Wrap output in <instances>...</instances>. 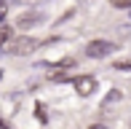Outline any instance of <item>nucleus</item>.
Segmentation results:
<instances>
[{"mask_svg":"<svg viewBox=\"0 0 131 129\" xmlns=\"http://www.w3.org/2000/svg\"><path fill=\"white\" fill-rule=\"evenodd\" d=\"M11 40V27H0V46Z\"/></svg>","mask_w":131,"mask_h":129,"instance_id":"423d86ee","label":"nucleus"},{"mask_svg":"<svg viewBox=\"0 0 131 129\" xmlns=\"http://www.w3.org/2000/svg\"><path fill=\"white\" fill-rule=\"evenodd\" d=\"M40 46H43V40L29 38V35H21V38H16L14 43L8 46V51H11L14 57H27V54H32V51H38Z\"/></svg>","mask_w":131,"mask_h":129,"instance_id":"f257e3e1","label":"nucleus"},{"mask_svg":"<svg viewBox=\"0 0 131 129\" xmlns=\"http://www.w3.org/2000/svg\"><path fill=\"white\" fill-rule=\"evenodd\" d=\"M88 129H110L107 124H94V126H88Z\"/></svg>","mask_w":131,"mask_h":129,"instance_id":"9b49d317","label":"nucleus"},{"mask_svg":"<svg viewBox=\"0 0 131 129\" xmlns=\"http://www.w3.org/2000/svg\"><path fill=\"white\" fill-rule=\"evenodd\" d=\"M115 49H118V46L110 43V40H91V43L86 46V57H91V59H102V57H110Z\"/></svg>","mask_w":131,"mask_h":129,"instance_id":"f03ea898","label":"nucleus"},{"mask_svg":"<svg viewBox=\"0 0 131 129\" xmlns=\"http://www.w3.org/2000/svg\"><path fill=\"white\" fill-rule=\"evenodd\" d=\"M5 19V3H0V22Z\"/></svg>","mask_w":131,"mask_h":129,"instance_id":"9d476101","label":"nucleus"},{"mask_svg":"<svg viewBox=\"0 0 131 129\" xmlns=\"http://www.w3.org/2000/svg\"><path fill=\"white\" fill-rule=\"evenodd\" d=\"M80 3H88V0H80Z\"/></svg>","mask_w":131,"mask_h":129,"instance_id":"ddd939ff","label":"nucleus"},{"mask_svg":"<svg viewBox=\"0 0 131 129\" xmlns=\"http://www.w3.org/2000/svg\"><path fill=\"white\" fill-rule=\"evenodd\" d=\"M110 5H115V8H128L131 0H110Z\"/></svg>","mask_w":131,"mask_h":129,"instance_id":"6e6552de","label":"nucleus"},{"mask_svg":"<svg viewBox=\"0 0 131 129\" xmlns=\"http://www.w3.org/2000/svg\"><path fill=\"white\" fill-rule=\"evenodd\" d=\"M35 116H38L40 121H46V110H43V105H38V110H35Z\"/></svg>","mask_w":131,"mask_h":129,"instance_id":"1a4fd4ad","label":"nucleus"},{"mask_svg":"<svg viewBox=\"0 0 131 129\" xmlns=\"http://www.w3.org/2000/svg\"><path fill=\"white\" fill-rule=\"evenodd\" d=\"M94 89H96V78H94V75H80V78H75V91H78L80 97H91Z\"/></svg>","mask_w":131,"mask_h":129,"instance_id":"20e7f679","label":"nucleus"},{"mask_svg":"<svg viewBox=\"0 0 131 129\" xmlns=\"http://www.w3.org/2000/svg\"><path fill=\"white\" fill-rule=\"evenodd\" d=\"M115 70H123V73H128V70H131V59H118V62H115Z\"/></svg>","mask_w":131,"mask_h":129,"instance_id":"39448f33","label":"nucleus"},{"mask_svg":"<svg viewBox=\"0 0 131 129\" xmlns=\"http://www.w3.org/2000/svg\"><path fill=\"white\" fill-rule=\"evenodd\" d=\"M43 19L46 16L40 14V11H27V14L16 16V27H19V30H29V27H35V24H43Z\"/></svg>","mask_w":131,"mask_h":129,"instance_id":"7ed1b4c3","label":"nucleus"},{"mask_svg":"<svg viewBox=\"0 0 131 129\" xmlns=\"http://www.w3.org/2000/svg\"><path fill=\"white\" fill-rule=\"evenodd\" d=\"M118 99H121V91H110V94H107V99H104V108H110V105L118 102Z\"/></svg>","mask_w":131,"mask_h":129,"instance_id":"0eeeda50","label":"nucleus"},{"mask_svg":"<svg viewBox=\"0 0 131 129\" xmlns=\"http://www.w3.org/2000/svg\"><path fill=\"white\" fill-rule=\"evenodd\" d=\"M128 19H131V5H128Z\"/></svg>","mask_w":131,"mask_h":129,"instance_id":"f8f14e48","label":"nucleus"}]
</instances>
